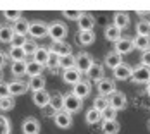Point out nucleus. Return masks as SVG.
<instances>
[{
    "mask_svg": "<svg viewBox=\"0 0 150 134\" xmlns=\"http://www.w3.org/2000/svg\"><path fill=\"white\" fill-rule=\"evenodd\" d=\"M76 22L79 26V31H93V28H95V17L88 12H83Z\"/></svg>",
    "mask_w": 150,
    "mask_h": 134,
    "instance_id": "ddd939ff",
    "label": "nucleus"
},
{
    "mask_svg": "<svg viewBox=\"0 0 150 134\" xmlns=\"http://www.w3.org/2000/svg\"><path fill=\"white\" fill-rule=\"evenodd\" d=\"M81 107H83V100H79L78 96H74L73 93H67V95H64V98H62V110L64 112H67V114H76V112H79L81 110Z\"/></svg>",
    "mask_w": 150,
    "mask_h": 134,
    "instance_id": "f03ea898",
    "label": "nucleus"
},
{
    "mask_svg": "<svg viewBox=\"0 0 150 134\" xmlns=\"http://www.w3.org/2000/svg\"><path fill=\"white\" fill-rule=\"evenodd\" d=\"M147 126H149V129H150V120H149V124H147Z\"/></svg>",
    "mask_w": 150,
    "mask_h": 134,
    "instance_id": "8fccbe9b",
    "label": "nucleus"
},
{
    "mask_svg": "<svg viewBox=\"0 0 150 134\" xmlns=\"http://www.w3.org/2000/svg\"><path fill=\"white\" fill-rule=\"evenodd\" d=\"M104 36H105L107 41L116 43V41L121 38V29H117V28L112 26V24H109V26H105V29H104Z\"/></svg>",
    "mask_w": 150,
    "mask_h": 134,
    "instance_id": "b1692460",
    "label": "nucleus"
},
{
    "mask_svg": "<svg viewBox=\"0 0 150 134\" xmlns=\"http://www.w3.org/2000/svg\"><path fill=\"white\" fill-rule=\"evenodd\" d=\"M71 67H74V55L73 53L59 57V69L66 71V69H71Z\"/></svg>",
    "mask_w": 150,
    "mask_h": 134,
    "instance_id": "72a5a7b5",
    "label": "nucleus"
},
{
    "mask_svg": "<svg viewBox=\"0 0 150 134\" xmlns=\"http://www.w3.org/2000/svg\"><path fill=\"white\" fill-rule=\"evenodd\" d=\"M42 71H43V65L36 64L35 60L31 62H26V74L30 77H35V76H42Z\"/></svg>",
    "mask_w": 150,
    "mask_h": 134,
    "instance_id": "cd10ccee",
    "label": "nucleus"
},
{
    "mask_svg": "<svg viewBox=\"0 0 150 134\" xmlns=\"http://www.w3.org/2000/svg\"><path fill=\"white\" fill-rule=\"evenodd\" d=\"M91 91V86H90V81H85V79H81V81H78L74 86H73V95L78 96L79 100H85L88 95H90Z\"/></svg>",
    "mask_w": 150,
    "mask_h": 134,
    "instance_id": "6e6552de",
    "label": "nucleus"
},
{
    "mask_svg": "<svg viewBox=\"0 0 150 134\" xmlns=\"http://www.w3.org/2000/svg\"><path fill=\"white\" fill-rule=\"evenodd\" d=\"M104 62H105V65H107L109 69H112V71H114L117 65H121V64H122V57H121L119 53H116V52H109V53L105 55Z\"/></svg>",
    "mask_w": 150,
    "mask_h": 134,
    "instance_id": "412c9836",
    "label": "nucleus"
},
{
    "mask_svg": "<svg viewBox=\"0 0 150 134\" xmlns=\"http://www.w3.org/2000/svg\"><path fill=\"white\" fill-rule=\"evenodd\" d=\"M62 14H64V17H66V19H71V21H78V19L81 17V14H83V12H78V11H64Z\"/></svg>",
    "mask_w": 150,
    "mask_h": 134,
    "instance_id": "37998d69",
    "label": "nucleus"
},
{
    "mask_svg": "<svg viewBox=\"0 0 150 134\" xmlns=\"http://www.w3.org/2000/svg\"><path fill=\"white\" fill-rule=\"evenodd\" d=\"M91 64H93V57L88 52H79L74 57V67L81 74H86V71L91 67Z\"/></svg>",
    "mask_w": 150,
    "mask_h": 134,
    "instance_id": "7ed1b4c3",
    "label": "nucleus"
},
{
    "mask_svg": "<svg viewBox=\"0 0 150 134\" xmlns=\"http://www.w3.org/2000/svg\"><path fill=\"white\" fill-rule=\"evenodd\" d=\"M48 50L52 52V53H55L57 57H64V55H69V53H73V50H71V45L66 43V41H55V43H52L48 46Z\"/></svg>",
    "mask_w": 150,
    "mask_h": 134,
    "instance_id": "f8f14e48",
    "label": "nucleus"
},
{
    "mask_svg": "<svg viewBox=\"0 0 150 134\" xmlns=\"http://www.w3.org/2000/svg\"><path fill=\"white\" fill-rule=\"evenodd\" d=\"M9 57H11L12 62H21V60L26 59V55H24V52H23L21 46H11V50H9Z\"/></svg>",
    "mask_w": 150,
    "mask_h": 134,
    "instance_id": "f704fd0d",
    "label": "nucleus"
},
{
    "mask_svg": "<svg viewBox=\"0 0 150 134\" xmlns=\"http://www.w3.org/2000/svg\"><path fill=\"white\" fill-rule=\"evenodd\" d=\"M12 31H14L16 36H26L28 34V29H30V22L24 19V17H21L19 21H16V22H12Z\"/></svg>",
    "mask_w": 150,
    "mask_h": 134,
    "instance_id": "f3484780",
    "label": "nucleus"
},
{
    "mask_svg": "<svg viewBox=\"0 0 150 134\" xmlns=\"http://www.w3.org/2000/svg\"><path fill=\"white\" fill-rule=\"evenodd\" d=\"M11 72L16 76V77H21V76L26 74V62L21 60V62H12L11 65Z\"/></svg>",
    "mask_w": 150,
    "mask_h": 134,
    "instance_id": "2f4dec72",
    "label": "nucleus"
},
{
    "mask_svg": "<svg viewBox=\"0 0 150 134\" xmlns=\"http://www.w3.org/2000/svg\"><path fill=\"white\" fill-rule=\"evenodd\" d=\"M67 26L64 24V22H52V24H48V29H47V36H50L52 38V41L55 43V41H64V38L67 36Z\"/></svg>",
    "mask_w": 150,
    "mask_h": 134,
    "instance_id": "f257e3e1",
    "label": "nucleus"
},
{
    "mask_svg": "<svg viewBox=\"0 0 150 134\" xmlns=\"http://www.w3.org/2000/svg\"><path fill=\"white\" fill-rule=\"evenodd\" d=\"M62 98H64V95H60L59 91H57L55 95H50L48 107H50L54 112H60V110H62Z\"/></svg>",
    "mask_w": 150,
    "mask_h": 134,
    "instance_id": "c85d7f7f",
    "label": "nucleus"
},
{
    "mask_svg": "<svg viewBox=\"0 0 150 134\" xmlns=\"http://www.w3.org/2000/svg\"><path fill=\"white\" fill-rule=\"evenodd\" d=\"M100 115H102V120H116V115H117V112H116L114 108L107 107L105 110H102V112H100Z\"/></svg>",
    "mask_w": 150,
    "mask_h": 134,
    "instance_id": "ea45409f",
    "label": "nucleus"
},
{
    "mask_svg": "<svg viewBox=\"0 0 150 134\" xmlns=\"http://www.w3.org/2000/svg\"><path fill=\"white\" fill-rule=\"evenodd\" d=\"M7 89H9V95L11 96H21V95H24L28 91V83L16 79V81L7 83Z\"/></svg>",
    "mask_w": 150,
    "mask_h": 134,
    "instance_id": "9b49d317",
    "label": "nucleus"
},
{
    "mask_svg": "<svg viewBox=\"0 0 150 134\" xmlns=\"http://www.w3.org/2000/svg\"><path fill=\"white\" fill-rule=\"evenodd\" d=\"M62 79H64L66 84H73V86H74L76 83L81 81L83 77H81V72H79L76 67H71V69H66V71L62 72Z\"/></svg>",
    "mask_w": 150,
    "mask_h": 134,
    "instance_id": "dca6fc26",
    "label": "nucleus"
},
{
    "mask_svg": "<svg viewBox=\"0 0 150 134\" xmlns=\"http://www.w3.org/2000/svg\"><path fill=\"white\" fill-rule=\"evenodd\" d=\"M85 120H86V124H98L100 120H102V115H100V112L98 110H95V108H90L88 112H86V115H85Z\"/></svg>",
    "mask_w": 150,
    "mask_h": 134,
    "instance_id": "473e14b6",
    "label": "nucleus"
},
{
    "mask_svg": "<svg viewBox=\"0 0 150 134\" xmlns=\"http://www.w3.org/2000/svg\"><path fill=\"white\" fill-rule=\"evenodd\" d=\"M131 72H133V69H131L128 64H121V65H117V67L114 69V77H116L117 81H126V79L131 77Z\"/></svg>",
    "mask_w": 150,
    "mask_h": 134,
    "instance_id": "6ab92c4d",
    "label": "nucleus"
},
{
    "mask_svg": "<svg viewBox=\"0 0 150 134\" xmlns=\"http://www.w3.org/2000/svg\"><path fill=\"white\" fill-rule=\"evenodd\" d=\"M50 52V50H48ZM45 67L50 71V72H57L59 71V57L55 55V53H48V59H47V64H45Z\"/></svg>",
    "mask_w": 150,
    "mask_h": 134,
    "instance_id": "7c9ffc66",
    "label": "nucleus"
},
{
    "mask_svg": "<svg viewBox=\"0 0 150 134\" xmlns=\"http://www.w3.org/2000/svg\"><path fill=\"white\" fill-rule=\"evenodd\" d=\"M50 102V95L47 93L45 89H42V91H35L33 93V103L36 105V107H40V108H45L47 105Z\"/></svg>",
    "mask_w": 150,
    "mask_h": 134,
    "instance_id": "aec40b11",
    "label": "nucleus"
},
{
    "mask_svg": "<svg viewBox=\"0 0 150 134\" xmlns=\"http://www.w3.org/2000/svg\"><path fill=\"white\" fill-rule=\"evenodd\" d=\"M95 41V33L93 31H79L78 33V43L81 46H88Z\"/></svg>",
    "mask_w": 150,
    "mask_h": 134,
    "instance_id": "bb28decb",
    "label": "nucleus"
},
{
    "mask_svg": "<svg viewBox=\"0 0 150 134\" xmlns=\"http://www.w3.org/2000/svg\"><path fill=\"white\" fill-rule=\"evenodd\" d=\"M23 134H40V122L33 117H28V119L23 120Z\"/></svg>",
    "mask_w": 150,
    "mask_h": 134,
    "instance_id": "4468645a",
    "label": "nucleus"
},
{
    "mask_svg": "<svg viewBox=\"0 0 150 134\" xmlns=\"http://www.w3.org/2000/svg\"><path fill=\"white\" fill-rule=\"evenodd\" d=\"M135 84H147L150 81V67H145V65H138L133 69L131 72V77H129Z\"/></svg>",
    "mask_w": 150,
    "mask_h": 134,
    "instance_id": "20e7f679",
    "label": "nucleus"
},
{
    "mask_svg": "<svg viewBox=\"0 0 150 134\" xmlns=\"http://www.w3.org/2000/svg\"><path fill=\"white\" fill-rule=\"evenodd\" d=\"M5 64H7V55H5V53L0 50V71L5 67Z\"/></svg>",
    "mask_w": 150,
    "mask_h": 134,
    "instance_id": "de8ad7c7",
    "label": "nucleus"
},
{
    "mask_svg": "<svg viewBox=\"0 0 150 134\" xmlns=\"http://www.w3.org/2000/svg\"><path fill=\"white\" fill-rule=\"evenodd\" d=\"M26 41V36H16L14 34V40H12V46H23V43Z\"/></svg>",
    "mask_w": 150,
    "mask_h": 134,
    "instance_id": "49530a36",
    "label": "nucleus"
},
{
    "mask_svg": "<svg viewBox=\"0 0 150 134\" xmlns=\"http://www.w3.org/2000/svg\"><path fill=\"white\" fill-rule=\"evenodd\" d=\"M48 46H38L36 48V52L33 53V60L36 62V64H40V65H45L47 64V59H48Z\"/></svg>",
    "mask_w": 150,
    "mask_h": 134,
    "instance_id": "4be33fe9",
    "label": "nucleus"
},
{
    "mask_svg": "<svg viewBox=\"0 0 150 134\" xmlns=\"http://www.w3.org/2000/svg\"><path fill=\"white\" fill-rule=\"evenodd\" d=\"M86 76H88V79H90V81L98 83V81L104 77V65H102V64H98V62H93V64H91V67L86 71Z\"/></svg>",
    "mask_w": 150,
    "mask_h": 134,
    "instance_id": "2eb2a0df",
    "label": "nucleus"
},
{
    "mask_svg": "<svg viewBox=\"0 0 150 134\" xmlns=\"http://www.w3.org/2000/svg\"><path fill=\"white\" fill-rule=\"evenodd\" d=\"M131 41H133V48H138L142 52H145V50L150 48V36H140V34H136Z\"/></svg>",
    "mask_w": 150,
    "mask_h": 134,
    "instance_id": "a878e982",
    "label": "nucleus"
},
{
    "mask_svg": "<svg viewBox=\"0 0 150 134\" xmlns=\"http://www.w3.org/2000/svg\"><path fill=\"white\" fill-rule=\"evenodd\" d=\"M28 89H31L33 93H35V91H42V89H45V77H43V76H35V77H30Z\"/></svg>",
    "mask_w": 150,
    "mask_h": 134,
    "instance_id": "393cba45",
    "label": "nucleus"
},
{
    "mask_svg": "<svg viewBox=\"0 0 150 134\" xmlns=\"http://www.w3.org/2000/svg\"><path fill=\"white\" fill-rule=\"evenodd\" d=\"M0 134H11V122L4 115H0Z\"/></svg>",
    "mask_w": 150,
    "mask_h": 134,
    "instance_id": "a19ab883",
    "label": "nucleus"
},
{
    "mask_svg": "<svg viewBox=\"0 0 150 134\" xmlns=\"http://www.w3.org/2000/svg\"><path fill=\"white\" fill-rule=\"evenodd\" d=\"M97 84V89H98V95L100 96H105V98H109L110 95H114L117 89H116V83L112 81V79H109V77H102L98 83H95Z\"/></svg>",
    "mask_w": 150,
    "mask_h": 134,
    "instance_id": "39448f33",
    "label": "nucleus"
},
{
    "mask_svg": "<svg viewBox=\"0 0 150 134\" xmlns=\"http://www.w3.org/2000/svg\"><path fill=\"white\" fill-rule=\"evenodd\" d=\"M142 65L150 67V48H149V50H145V52L142 53Z\"/></svg>",
    "mask_w": 150,
    "mask_h": 134,
    "instance_id": "c03bdc74",
    "label": "nucleus"
},
{
    "mask_svg": "<svg viewBox=\"0 0 150 134\" xmlns=\"http://www.w3.org/2000/svg\"><path fill=\"white\" fill-rule=\"evenodd\" d=\"M126 105H128V98H126V95H122V93H119V91H116L114 95L109 96V107L114 108L116 112L124 110Z\"/></svg>",
    "mask_w": 150,
    "mask_h": 134,
    "instance_id": "0eeeda50",
    "label": "nucleus"
},
{
    "mask_svg": "<svg viewBox=\"0 0 150 134\" xmlns=\"http://www.w3.org/2000/svg\"><path fill=\"white\" fill-rule=\"evenodd\" d=\"M145 91H147V95H149V96H150V81H149V83H147V89H145Z\"/></svg>",
    "mask_w": 150,
    "mask_h": 134,
    "instance_id": "09e8293b",
    "label": "nucleus"
},
{
    "mask_svg": "<svg viewBox=\"0 0 150 134\" xmlns=\"http://www.w3.org/2000/svg\"><path fill=\"white\" fill-rule=\"evenodd\" d=\"M136 33H138L140 36H150L149 21H138V22H136Z\"/></svg>",
    "mask_w": 150,
    "mask_h": 134,
    "instance_id": "58836bf2",
    "label": "nucleus"
},
{
    "mask_svg": "<svg viewBox=\"0 0 150 134\" xmlns=\"http://www.w3.org/2000/svg\"><path fill=\"white\" fill-rule=\"evenodd\" d=\"M21 48H23V52H24V55L28 57V55H33V53L36 52V48H38V45H36V41H35V40H28V38H26V41L23 43V46H21Z\"/></svg>",
    "mask_w": 150,
    "mask_h": 134,
    "instance_id": "c9c22d12",
    "label": "nucleus"
},
{
    "mask_svg": "<svg viewBox=\"0 0 150 134\" xmlns=\"http://www.w3.org/2000/svg\"><path fill=\"white\" fill-rule=\"evenodd\" d=\"M4 15H5V19H7V21H11V22H16V21H19V19L23 17L21 11H5Z\"/></svg>",
    "mask_w": 150,
    "mask_h": 134,
    "instance_id": "79ce46f5",
    "label": "nucleus"
},
{
    "mask_svg": "<svg viewBox=\"0 0 150 134\" xmlns=\"http://www.w3.org/2000/svg\"><path fill=\"white\" fill-rule=\"evenodd\" d=\"M14 40V31L11 26H0V41L2 43H12Z\"/></svg>",
    "mask_w": 150,
    "mask_h": 134,
    "instance_id": "c756f323",
    "label": "nucleus"
},
{
    "mask_svg": "<svg viewBox=\"0 0 150 134\" xmlns=\"http://www.w3.org/2000/svg\"><path fill=\"white\" fill-rule=\"evenodd\" d=\"M102 133L104 134H117L121 129L117 120H102Z\"/></svg>",
    "mask_w": 150,
    "mask_h": 134,
    "instance_id": "5701e85b",
    "label": "nucleus"
},
{
    "mask_svg": "<svg viewBox=\"0 0 150 134\" xmlns=\"http://www.w3.org/2000/svg\"><path fill=\"white\" fill-rule=\"evenodd\" d=\"M109 107V98H105V96H97L95 100H93V107L91 108H95V110H98V112H102Z\"/></svg>",
    "mask_w": 150,
    "mask_h": 134,
    "instance_id": "e433bc0d",
    "label": "nucleus"
},
{
    "mask_svg": "<svg viewBox=\"0 0 150 134\" xmlns=\"http://www.w3.org/2000/svg\"><path fill=\"white\" fill-rule=\"evenodd\" d=\"M133 50H135V48H133V41H131V38H119V40L114 43V52L119 53L121 57L131 53Z\"/></svg>",
    "mask_w": 150,
    "mask_h": 134,
    "instance_id": "1a4fd4ad",
    "label": "nucleus"
},
{
    "mask_svg": "<svg viewBox=\"0 0 150 134\" xmlns=\"http://www.w3.org/2000/svg\"><path fill=\"white\" fill-rule=\"evenodd\" d=\"M5 96H11V95H9V89H7V83L0 81V100L5 98Z\"/></svg>",
    "mask_w": 150,
    "mask_h": 134,
    "instance_id": "a18cd8bd",
    "label": "nucleus"
},
{
    "mask_svg": "<svg viewBox=\"0 0 150 134\" xmlns=\"http://www.w3.org/2000/svg\"><path fill=\"white\" fill-rule=\"evenodd\" d=\"M47 29H48V24L45 21H35L30 24V29L28 34L31 36V40H38V38H45L47 36Z\"/></svg>",
    "mask_w": 150,
    "mask_h": 134,
    "instance_id": "423d86ee",
    "label": "nucleus"
},
{
    "mask_svg": "<svg viewBox=\"0 0 150 134\" xmlns=\"http://www.w3.org/2000/svg\"><path fill=\"white\" fill-rule=\"evenodd\" d=\"M14 105H16L14 96H5V98L0 100V110H2V112H9V110L14 108Z\"/></svg>",
    "mask_w": 150,
    "mask_h": 134,
    "instance_id": "4c0bfd02",
    "label": "nucleus"
},
{
    "mask_svg": "<svg viewBox=\"0 0 150 134\" xmlns=\"http://www.w3.org/2000/svg\"><path fill=\"white\" fill-rule=\"evenodd\" d=\"M54 122H55V126L60 127V129H69V127L73 126V117H71V114L60 110V112H55Z\"/></svg>",
    "mask_w": 150,
    "mask_h": 134,
    "instance_id": "9d476101",
    "label": "nucleus"
},
{
    "mask_svg": "<svg viewBox=\"0 0 150 134\" xmlns=\"http://www.w3.org/2000/svg\"><path fill=\"white\" fill-rule=\"evenodd\" d=\"M149 24H150V21H149Z\"/></svg>",
    "mask_w": 150,
    "mask_h": 134,
    "instance_id": "3c124183",
    "label": "nucleus"
},
{
    "mask_svg": "<svg viewBox=\"0 0 150 134\" xmlns=\"http://www.w3.org/2000/svg\"><path fill=\"white\" fill-rule=\"evenodd\" d=\"M112 26H116L117 29H126L129 26V15L126 12H116L114 14V19H112Z\"/></svg>",
    "mask_w": 150,
    "mask_h": 134,
    "instance_id": "a211bd4d",
    "label": "nucleus"
}]
</instances>
